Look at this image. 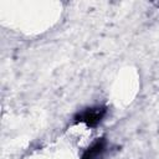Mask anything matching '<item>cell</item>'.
Masks as SVG:
<instances>
[{
  "instance_id": "obj_2",
  "label": "cell",
  "mask_w": 159,
  "mask_h": 159,
  "mask_svg": "<svg viewBox=\"0 0 159 159\" xmlns=\"http://www.w3.org/2000/svg\"><path fill=\"white\" fill-rule=\"evenodd\" d=\"M102 150H103V143H102V142H98V143H96L89 150L86 152V154L83 155L82 159H94Z\"/></svg>"
},
{
  "instance_id": "obj_1",
  "label": "cell",
  "mask_w": 159,
  "mask_h": 159,
  "mask_svg": "<svg viewBox=\"0 0 159 159\" xmlns=\"http://www.w3.org/2000/svg\"><path fill=\"white\" fill-rule=\"evenodd\" d=\"M103 109H88L83 114H81V120L86 122L88 125H94L96 123H98L103 116Z\"/></svg>"
}]
</instances>
